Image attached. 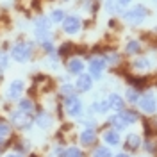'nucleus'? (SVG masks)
<instances>
[{"label":"nucleus","instance_id":"obj_32","mask_svg":"<svg viewBox=\"0 0 157 157\" xmlns=\"http://www.w3.org/2000/svg\"><path fill=\"white\" fill-rule=\"evenodd\" d=\"M116 157H128V155H125V154H118Z\"/></svg>","mask_w":157,"mask_h":157},{"label":"nucleus","instance_id":"obj_24","mask_svg":"<svg viewBox=\"0 0 157 157\" xmlns=\"http://www.w3.org/2000/svg\"><path fill=\"white\" fill-rule=\"evenodd\" d=\"M18 107H20V111H23V113H29V111L34 109V105H32V102H30V100H20Z\"/></svg>","mask_w":157,"mask_h":157},{"label":"nucleus","instance_id":"obj_5","mask_svg":"<svg viewBox=\"0 0 157 157\" xmlns=\"http://www.w3.org/2000/svg\"><path fill=\"white\" fill-rule=\"evenodd\" d=\"M64 109H66V113H68L70 116H80V113H82V102L78 100L77 97H73V95H70L66 100H64Z\"/></svg>","mask_w":157,"mask_h":157},{"label":"nucleus","instance_id":"obj_18","mask_svg":"<svg viewBox=\"0 0 157 157\" xmlns=\"http://www.w3.org/2000/svg\"><path fill=\"white\" fill-rule=\"evenodd\" d=\"M36 123H38L39 127H43V128H47L52 123V118L47 114V113H39L38 116H36Z\"/></svg>","mask_w":157,"mask_h":157},{"label":"nucleus","instance_id":"obj_22","mask_svg":"<svg viewBox=\"0 0 157 157\" xmlns=\"http://www.w3.org/2000/svg\"><path fill=\"white\" fill-rule=\"evenodd\" d=\"M134 66H136V68H139V70H145V68H148V66H150V61H148V57H139V59H136V61H134Z\"/></svg>","mask_w":157,"mask_h":157},{"label":"nucleus","instance_id":"obj_25","mask_svg":"<svg viewBox=\"0 0 157 157\" xmlns=\"http://www.w3.org/2000/svg\"><path fill=\"white\" fill-rule=\"evenodd\" d=\"M93 157H111V150L100 147V148H97V150L93 152Z\"/></svg>","mask_w":157,"mask_h":157},{"label":"nucleus","instance_id":"obj_1","mask_svg":"<svg viewBox=\"0 0 157 157\" xmlns=\"http://www.w3.org/2000/svg\"><path fill=\"white\" fill-rule=\"evenodd\" d=\"M148 16V11L145 6H134V7H130V9H127L125 13H123V20L127 21V23H130V25H141L145 20H147Z\"/></svg>","mask_w":157,"mask_h":157},{"label":"nucleus","instance_id":"obj_27","mask_svg":"<svg viewBox=\"0 0 157 157\" xmlns=\"http://www.w3.org/2000/svg\"><path fill=\"white\" fill-rule=\"evenodd\" d=\"M64 157H82V152H80L78 148L71 147V148H68V150L64 152Z\"/></svg>","mask_w":157,"mask_h":157},{"label":"nucleus","instance_id":"obj_3","mask_svg":"<svg viewBox=\"0 0 157 157\" xmlns=\"http://www.w3.org/2000/svg\"><path fill=\"white\" fill-rule=\"evenodd\" d=\"M30 54H32V45L30 43H16L13 50H11V56L14 61H18V63H25V61H29Z\"/></svg>","mask_w":157,"mask_h":157},{"label":"nucleus","instance_id":"obj_7","mask_svg":"<svg viewBox=\"0 0 157 157\" xmlns=\"http://www.w3.org/2000/svg\"><path fill=\"white\" fill-rule=\"evenodd\" d=\"M105 59L100 57V56H97V57H93L91 61H89V71H91V75L95 78H100L102 77V70L105 68Z\"/></svg>","mask_w":157,"mask_h":157},{"label":"nucleus","instance_id":"obj_14","mask_svg":"<svg viewBox=\"0 0 157 157\" xmlns=\"http://www.w3.org/2000/svg\"><path fill=\"white\" fill-rule=\"evenodd\" d=\"M68 70H70V73H82V70H84V63H82L80 59H70Z\"/></svg>","mask_w":157,"mask_h":157},{"label":"nucleus","instance_id":"obj_30","mask_svg":"<svg viewBox=\"0 0 157 157\" xmlns=\"http://www.w3.org/2000/svg\"><path fill=\"white\" fill-rule=\"evenodd\" d=\"M61 91H63V95H66V97H70V95L73 93V88H71L70 84H64V86L61 88Z\"/></svg>","mask_w":157,"mask_h":157},{"label":"nucleus","instance_id":"obj_13","mask_svg":"<svg viewBox=\"0 0 157 157\" xmlns=\"http://www.w3.org/2000/svg\"><path fill=\"white\" fill-rule=\"evenodd\" d=\"M95 139H97V134H95L93 128L82 130V134H80V143L82 145H91V143H95Z\"/></svg>","mask_w":157,"mask_h":157},{"label":"nucleus","instance_id":"obj_15","mask_svg":"<svg viewBox=\"0 0 157 157\" xmlns=\"http://www.w3.org/2000/svg\"><path fill=\"white\" fill-rule=\"evenodd\" d=\"M64 16H66V13L57 7V9H52V13H50L48 18L52 20V23H61V21L64 20Z\"/></svg>","mask_w":157,"mask_h":157},{"label":"nucleus","instance_id":"obj_20","mask_svg":"<svg viewBox=\"0 0 157 157\" xmlns=\"http://www.w3.org/2000/svg\"><path fill=\"white\" fill-rule=\"evenodd\" d=\"M120 116L127 121V125H128V123L137 121V114H136V113H132V111H121V113H120Z\"/></svg>","mask_w":157,"mask_h":157},{"label":"nucleus","instance_id":"obj_29","mask_svg":"<svg viewBox=\"0 0 157 157\" xmlns=\"http://www.w3.org/2000/svg\"><path fill=\"white\" fill-rule=\"evenodd\" d=\"M7 63H9L7 56H6L4 52H0V70H4V68H6V66H7Z\"/></svg>","mask_w":157,"mask_h":157},{"label":"nucleus","instance_id":"obj_16","mask_svg":"<svg viewBox=\"0 0 157 157\" xmlns=\"http://www.w3.org/2000/svg\"><path fill=\"white\" fill-rule=\"evenodd\" d=\"M104 139H105L107 145H118V143H120V136H118L116 130H107V132L104 134Z\"/></svg>","mask_w":157,"mask_h":157},{"label":"nucleus","instance_id":"obj_19","mask_svg":"<svg viewBox=\"0 0 157 157\" xmlns=\"http://www.w3.org/2000/svg\"><path fill=\"white\" fill-rule=\"evenodd\" d=\"M139 145H141L139 136H137V134H128V136H127V147L130 148V150H137Z\"/></svg>","mask_w":157,"mask_h":157},{"label":"nucleus","instance_id":"obj_28","mask_svg":"<svg viewBox=\"0 0 157 157\" xmlns=\"http://www.w3.org/2000/svg\"><path fill=\"white\" fill-rule=\"evenodd\" d=\"M105 109H109L107 100L105 102H100V104H93V111H105Z\"/></svg>","mask_w":157,"mask_h":157},{"label":"nucleus","instance_id":"obj_11","mask_svg":"<svg viewBox=\"0 0 157 157\" xmlns=\"http://www.w3.org/2000/svg\"><path fill=\"white\" fill-rule=\"evenodd\" d=\"M91 77L89 75H86V73H80L77 78V89H80V91H89L91 89Z\"/></svg>","mask_w":157,"mask_h":157},{"label":"nucleus","instance_id":"obj_23","mask_svg":"<svg viewBox=\"0 0 157 157\" xmlns=\"http://www.w3.org/2000/svg\"><path fill=\"white\" fill-rule=\"evenodd\" d=\"M139 48H141V45H139L137 41H128L127 47H125L127 54H136V52H139Z\"/></svg>","mask_w":157,"mask_h":157},{"label":"nucleus","instance_id":"obj_4","mask_svg":"<svg viewBox=\"0 0 157 157\" xmlns=\"http://www.w3.org/2000/svg\"><path fill=\"white\" fill-rule=\"evenodd\" d=\"M61 25H63V30L66 34H77L80 27H82V21H80L77 14H66L64 20L61 21Z\"/></svg>","mask_w":157,"mask_h":157},{"label":"nucleus","instance_id":"obj_31","mask_svg":"<svg viewBox=\"0 0 157 157\" xmlns=\"http://www.w3.org/2000/svg\"><path fill=\"white\" fill-rule=\"evenodd\" d=\"M7 157H21V155H18V154H9Z\"/></svg>","mask_w":157,"mask_h":157},{"label":"nucleus","instance_id":"obj_10","mask_svg":"<svg viewBox=\"0 0 157 157\" xmlns=\"http://www.w3.org/2000/svg\"><path fill=\"white\" fill-rule=\"evenodd\" d=\"M21 91H23V80H13L7 95H9V98H18L21 95Z\"/></svg>","mask_w":157,"mask_h":157},{"label":"nucleus","instance_id":"obj_2","mask_svg":"<svg viewBox=\"0 0 157 157\" xmlns=\"http://www.w3.org/2000/svg\"><path fill=\"white\" fill-rule=\"evenodd\" d=\"M50 27H52V20L48 16H38L34 20V34L39 41H47L50 39L52 32H50Z\"/></svg>","mask_w":157,"mask_h":157},{"label":"nucleus","instance_id":"obj_17","mask_svg":"<svg viewBox=\"0 0 157 157\" xmlns=\"http://www.w3.org/2000/svg\"><path fill=\"white\" fill-rule=\"evenodd\" d=\"M109 121H111V125H113V127H116L118 130H123V128H125V125H127V121L120 116V114L111 116V118H109Z\"/></svg>","mask_w":157,"mask_h":157},{"label":"nucleus","instance_id":"obj_21","mask_svg":"<svg viewBox=\"0 0 157 157\" xmlns=\"http://www.w3.org/2000/svg\"><path fill=\"white\" fill-rule=\"evenodd\" d=\"M127 102H130V104H137L139 102V93H137L136 89H128L127 91Z\"/></svg>","mask_w":157,"mask_h":157},{"label":"nucleus","instance_id":"obj_26","mask_svg":"<svg viewBox=\"0 0 157 157\" xmlns=\"http://www.w3.org/2000/svg\"><path fill=\"white\" fill-rule=\"evenodd\" d=\"M11 134V127L6 121H0V137H7Z\"/></svg>","mask_w":157,"mask_h":157},{"label":"nucleus","instance_id":"obj_33","mask_svg":"<svg viewBox=\"0 0 157 157\" xmlns=\"http://www.w3.org/2000/svg\"><path fill=\"white\" fill-rule=\"evenodd\" d=\"M64 2H68V0H64Z\"/></svg>","mask_w":157,"mask_h":157},{"label":"nucleus","instance_id":"obj_9","mask_svg":"<svg viewBox=\"0 0 157 157\" xmlns=\"http://www.w3.org/2000/svg\"><path fill=\"white\" fill-rule=\"evenodd\" d=\"M13 121L21 128H29L30 123H32V118L27 116V114L21 111V113H14V114H13Z\"/></svg>","mask_w":157,"mask_h":157},{"label":"nucleus","instance_id":"obj_8","mask_svg":"<svg viewBox=\"0 0 157 157\" xmlns=\"http://www.w3.org/2000/svg\"><path fill=\"white\" fill-rule=\"evenodd\" d=\"M130 2L132 0H107L105 2V9L111 14H118V13H123V9L130 6Z\"/></svg>","mask_w":157,"mask_h":157},{"label":"nucleus","instance_id":"obj_12","mask_svg":"<svg viewBox=\"0 0 157 157\" xmlns=\"http://www.w3.org/2000/svg\"><path fill=\"white\" fill-rule=\"evenodd\" d=\"M107 104H109V109H114V111H121L125 102H123V98L120 97V95H109Z\"/></svg>","mask_w":157,"mask_h":157},{"label":"nucleus","instance_id":"obj_34","mask_svg":"<svg viewBox=\"0 0 157 157\" xmlns=\"http://www.w3.org/2000/svg\"><path fill=\"white\" fill-rule=\"evenodd\" d=\"M154 2H157V0H154Z\"/></svg>","mask_w":157,"mask_h":157},{"label":"nucleus","instance_id":"obj_6","mask_svg":"<svg viewBox=\"0 0 157 157\" xmlns=\"http://www.w3.org/2000/svg\"><path fill=\"white\" fill-rule=\"evenodd\" d=\"M139 107L143 109L145 113H154L157 109V102H155V97L152 93H145L143 97H139Z\"/></svg>","mask_w":157,"mask_h":157}]
</instances>
